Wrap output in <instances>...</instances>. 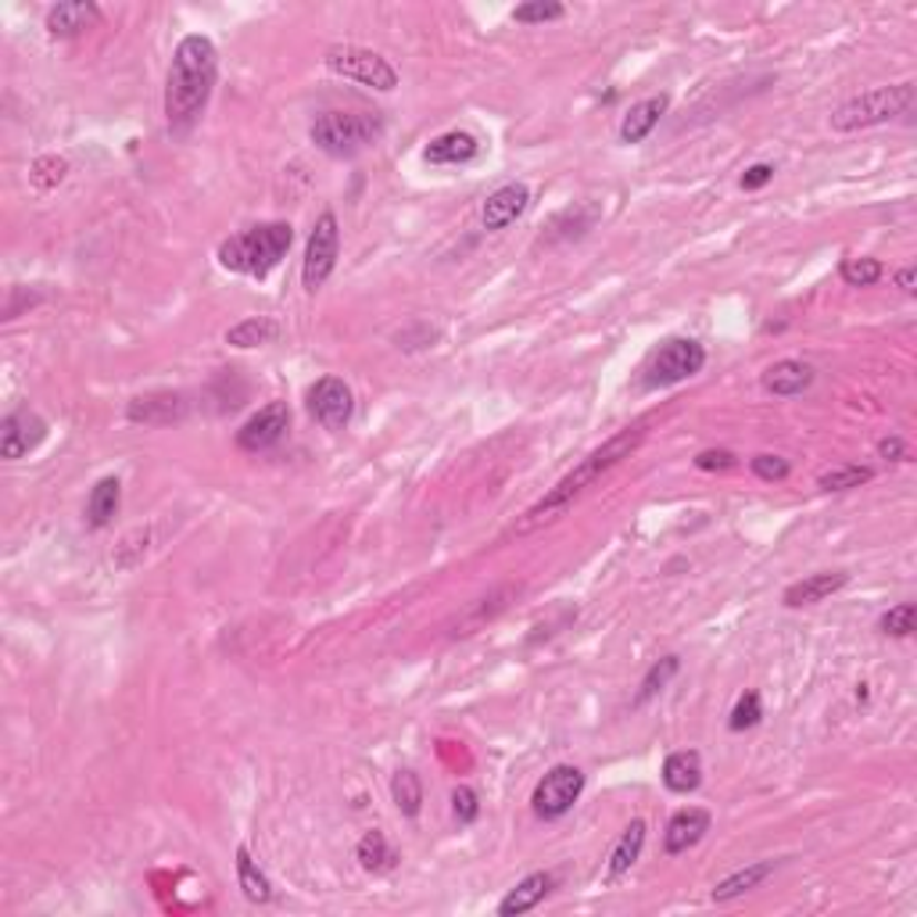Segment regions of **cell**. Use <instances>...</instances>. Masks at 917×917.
<instances>
[{"label":"cell","mask_w":917,"mask_h":917,"mask_svg":"<svg viewBox=\"0 0 917 917\" xmlns=\"http://www.w3.org/2000/svg\"><path fill=\"white\" fill-rule=\"evenodd\" d=\"M707 832H710V814H707V810L684 806V810H678L674 817H670L667 835H663V846H667L670 857H678V853H688L692 846H699Z\"/></svg>","instance_id":"cell-15"},{"label":"cell","mask_w":917,"mask_h":917,"mask_svg":"<svg viewBox=\"0 0 917 917\" xmlns=\"http://www.w3.org/2000/svg\"><path fill=\"white\" fill-rule=\"evenodd\" d=\"M553 889H556V875H545V870H538V875H527V878L519 882L516 889H509V896L498 904V917H519V914L534 910Z\"/></svg>","instance_id":"cell-23"},{"label":"cell","mask_w":917,"mask_h":917,"mask_svg":"<svg viewBox=\"0 0 917 917\" xmlns=\"http://www.w3.org/2000/svg\"><path fill=\"white\" fill-rule=\"evenodd\" d=\"M707 365V348L692 338L667 341L646 365V388H674Z\"/></svg>","instance_id":"cell-7"},{"label":"cell","mask_w":917,"mask_h":917,"mask_svg":"<svg viewBox=\"0 0 917 917\" xmlns=\"http://www.w3.org/2000/svg\"><path fill=\"white\" fill-rule=\"evenodd\" d=\"M878 455L882 458H893V463H899V458H907V445L899 437H885L878 441Z\"/></svg>","instance_id":"cell-42"},{"label":"cell","mask_w":917,"mask_h":917,"mask_svg":"<svg viewBox=\"0 0 917 917\" xmlns=\"http://www.w3.org/2000/svg\"><path fill=\"white\" fill-rule=\"evenodd\" d=\"M338 251H341L338 216H333V212H323L309 234V248H305V266H301V284L309 295H316V290L330 280L333 266H338Z\"/></svg>","instance_id":"cell-9"},{"label":"cell","mask_w":917,"mask_h":917,"mask_svg":"<svg viewBox=\"0 0 917 917\" xmlns=\"http://www.w3.org/2000/svg\"><path fill=\"white\" fill-rule=\"evenodd\" d=\"M760 717H763L760 696H756V692H745V696H739L735 710H731V717H728V728H731V731L756 728V724H760Z\"/></svg>","instance_id":"cell-37"},{"label":"cell","mask_w":917,"mask_h":917,"mask_svg":"<svg viewBox=\"0 0 917 917\" xmlns=\"http://www.w3.org/2000/svg\"><path fill=\"white\" fill-rule=\"evenodd\" d=\"M122 506V484L119 477H104L94 484V492L86 498V524L90 527H109Z\"/></svg>","instance_id":"cell-25"},{"label":"cell","mask_w":917,"mask_h":917,"mask_svg":"<svg viewBox=\"0 0 917 917\" xmlns=\"http://www.w3.org/2000/svg\"><path fill=\"white\" fill-rule=\"evenodd\" d=\"M749 466H753V473H756L760 481H771V484L774 481H785L789 473H792L789 458H782V455H756Z\"/></svg>","instance_id":"cell-39"},{"label":"cell","mask_w":917,"mask_h":917,"mask_svg":"<svg viewBox=\"0 0 917 917\" xmlns=\"http://www.w3.org/2000/svg\"><path fill=\"white\" fill-rule=\"evenodd\" d=\"M356 857L365 870H373V875H380V870H391L394 867V849L388 846V838L384 832H365L359 838V849H356Z\"/></svg>","instance_id":"cell-29"},{"label":"cell","mask_w":917,"mask_h":917,"mask_svg":"<svg viewBox=\"0 0 917 917\" xmlns=\"http://www.w3.org/2000/svg\"><path fill=\"white\" fill-rule=\"evenodd\" d=\"M513 595H516V588H502L495 595H487V599H481L477 606H470V614L463 620H455V631L452 635H473L484 620H495L502 609L509 606L506 599H513Z\"/></svg>","instance_id":"cell-28"},{"label":"cell","mask_w":917,"mask_h":917,"mask_svg":"<svg viewBox=\"0 0 917 917\" xmlns=\"http://www.w3.org/2000/svg\"><path fill=\"white\" fill-rule=\"evenodd\" d=\"M882 272H885V266L878 258H846L843 269H838V277H843L849 287H870L882 280Z\"/></svg>","instance_id":"cell-33"},{"label":"cell","mask_w":917,"mask_h":917,"mask_svg":"<svg viewBox=\"0 0 917 917\" xmlns=\"http://www.w3.org/2000/svg\"><path fill=\"white\" fill-rule=\"evenodd\" d=\"M219 80V51L208 37H183L176 43L169 80H165V119L169 130L183 133L190 130L202 112L208 109V97Z\"/></svg>","instance_id":"cell-1"},{"label":"cell","mask_w":917,"mask_h":917,"mask_svg":"<svg viewBox=\"0 0 917 917\" xmlns=\"http://www.w3.org/2000/svg\"><path fill=\"white\" fill-rule=\"evenodd\" d=\"M914 109V83H896V86H878L867 94L849 97L832 112V130L835 133H857L882 126V122L904 119Z\"/></svg>","instance_id":"cell-5"},{"label":"cell","mask_w":917,"mask_h":917,"mask_svg":"<svg viewBox=\"0 0 917 917\" xmlns=\"http://www.w3.org/2000/svg\"><path fill=\"white\" fill-rule=\"evenodd\" d=\"M237 885H240V893L251 899V904H269L272 899V885L266 878V870L255 864L248 846L237 849Z\"/></svg>","instance_id":"cell-26"},{"label":"cell","mask_w":917,"mask_h":917,"mask_svg":"<svg viewBox=\"0 0 917 917\" xmlns=\"http://www.w3.org/2000/svg\"><path fill=\"white\" fill-rule=\"evenodd\" d=\"M277 333H280V327L272 323V319L251 316V319H240L237 327L226 330V344H234V348H262L269 341H277Z\"/></svg>","instance_id":"cell-27"},{"label":"cell","mask_w":917,"mask_h":917,"mask_svg":"<svg viewBox=\"0 0 917 917\" xmlns=\"http://www.w3.org/2000/svg\"><path fill=\"white\" fill-rule=\"evenodd\" d=\"M580 792H585V774H580L574 763H556V767L534 785L530 806L542 821H559L574 810Z\"/></svg>","instance_id":"cell-8"},{"label":"cell","mask_w":917,"mask_h":917,"mask_svg":"<svg viewBox=\"0 0 917 917\" xmlns=\"http://www.w3.org/2000/svg\"><path fill=\"white\" fill-rule=\"evenodd\" d=\"M875 477V470L870 466H835L828 473H821V487L824 492H849V487H861Z\"/></svg>","instance_id":"cell-32"},{"label":"cell","mask_w":917,"mask_h":917,"mask_svg":"<svg viewBox=\"0 0 917 917\" xmlns=\"http://www.w3.org/2000/svg\"><path fill=\"white\" fill-rule=\"evenodd\" d=\"M774 179V165H749V169L742 173V190H760V187H767V183Z\"/></svg>","instance_id":"cell-41"},{"label":"cell","mask_w":917,"mask_h":917,"mask_svg":"<svg viewBox=\"0 0 917 917\" xmlns=\"http://www.w3.org/2000/svg\"><path fill=\"white\" fill-rule=\"evenodd\" d=\"M735 463H739V458L731 455L728 449H707V452H699V455H696V470H702V473H713V470H731Z\"/></svg>","instance_id":"cell-40"},{"label":"cell","mask_w":917,"mask_h":917,"mask_svg":"<svg viewBox=\"0 0 917 917\" xmlns=\"http://www.w3.org/2000/svg\"><path fill=\"white\" fill-rule=\"evenodd\" d=\"M481 155V141L466 130H449L426 144L423 158L431 165H466Z\"/></svg>","instance_id":"cell-18"},{"label":"cell","mask_w":917,"mask_h":917,"mask_svg":"<svg viewBox=\"0 0 917 917\" xmlns=\"http://www.w3.org/2000/svg\"><path fill=\"white\" fill-rule=\"evenodd\" d=\"M287 426H290V409L284 402H269L237 431V449L240 452H269L272 445H280L287 437Z\"/></svg>","instance_id":"cell-11"},{"label":"cell","mask_w":917,"mask_h":917,"mask_svg":"<svg viewBox=\"0 0 917 917\" xmlns=\"http://www.w3.org/2000/svg\"><path fill=\"white\" fill-rule=\"evenodd\" d=\"M312 144L330 158H351L373 147L384 136V115L380 112H323L312 122Z\"/></svg>","instance_id":"cell-4"},{"label":"cell","mask_w":917,"mask_h":917,"mask_svg":"<svg viewBox=\"0 0 917 917\" xmlns=\"http://www.w3.org/2000/svg\"><path fill=\"white\" fill-rule=\"evenodd\" d=\"M774 875V861H760V864H749L735 875H728L724 882L713 885V904H728V899H739L745 893H753L756 885H763Z\"/></svg>","instance_id":"cell-24"},{"label":"cell","mask_w":917,"mask_h":917,"mask_svg":"<svg viewBox=\"0 0 917 917\" xmlns=\"http://www.w3.org/2000/svg\"><path fill=\"white\" fill-rule=\"evenodd\" d=\"M641 441H646V426H631V431H620L617 437H609L602 449H595L585 463H580L577 470H570L567 477H563L553 492H548L538 506H530L527 513H524V519H519L516 524V530L519 534H527V530H538V527H548V524H556V519L567 513L574 502L580 498L588 492V487L595 484L602 477V473H609L614 470L620 458H628Z\"/></svg>","instance_id":"cell-2"},{"label":"cell","mask_w":917,"mask_h":917,"mask_svg":"<svg viewBox=\"0 0 917 917\" xmlns=\"http://www.w3.org/2000/svg\"><path fill=\"white\" fill-rule=\"evenodd\" d=\"M849 585V574L843 570H835V574H810L803 580H796V585H789L785 588V606L789 609H800V606H814V602H824L828 595L835 591H843Z\"/></svg>","instance_id":"cell-19"},{"label":"cell","mask_w":917,"mask_h":917,"mask_svg":"<svg viewBox=\"0 0 917 917\" xmlns=\"http://www.w3.org/2000/svg\"><path fill=\"white\" fill-rule=\"evenodd\" d=\"M567 14V8L556 4V0H530V4H519L513 8V19L524 22V25H538V22H556Z\"/></svg>","instance_id":"cell-34"},{"label":"cell","mask_w":917,"mask_h":917,"mask_svg":"<svg viewBox=\"0 0 917 917\" xmlns=\"http://www.w3.org/2000/svg\"><path fill=\"white\" fill-rule=\"evenodd\" d=\"M65 173H69V162H65V158L43 155V158L33 162V169H29V179H33L40 190H51V187H58L61 179H65Z\"/></svg>","instance_id":"cell-35"},{"label":"cell","mask_w":917,"mask_h":917,"mask_svg":"<svg viewBox=\"0 0 917 917\" xmlns=\"http://www.w3.org/2000/svg\"><path fill=\"white\" fill-rule=\"evenodd\" d=\"M914 624H917V606L914 602H899V606H893L889 614L882 617L878 628L885 635H893V638H910L914 635Z\"/></svg>","instance_id":"cell-36"},{"label":"cell","mask_w":917,"mask_h":917,"mask_svg":"<svg viewBox=\"0 0 917 917\" xmlns=\"http://www.w3.org/2000/svg\"><path fill=\"white\" fill-rule=\"evenodd\" d=\"M527 205H530V190L524 183H506V187H498L495 194H487V202L481 205V223H484V229L498 234V229L513 226L519 216H524Z\"/></svg>","instance_id":"cell-13"},{"label":"cell","mask_w":917,"mask_h":917,"mask_svg":"<svg viewBox=\"0 0 917 917\" xmlns=\"http://www.w3.org/2000/svg\"><path fill=\"white\" fill-rule=\"evenodd\" d=\"M452 810H455V821L458 824H473L481 817V800H477V792L466 789V785H458L452 792Z\"/></svg>","instance_id":"cell-38"},{"label":"cell","mask_w":917,"mask_h":917,"mask_svg":"<svg viewBox=\"0 0 917 917\" xmlns=\"http://www.w3.org/2000/svg\"><path fill=\"white\" fill-rule=\"evenodd\" d=\"M391 800H394V806H399L402 817H416L420 806H423V785H420V777L412 774V771H399V774H394V782H391Z\"/></svg>","instance_id":"cell-30"},{"label":"cell","mask_w":917,"mask_h":917,"mask_svg":"<svg viewBox=\"0 0 917 917\" xmlns=\"http://www.w3.org/2000/svg\"><path fill=\"white\" fill-rule=\"evenodd\" d=\"M914 280H917L914 266H907V269H899V272H896V287L904 290V295H914Z\"/></svg>","instance_id":"cell-43"},{"label":"cell","mask_w":917,"mask_h":917,"mask_svg":"<svg viewBox=\"0 0 917 917\" xmlns=\"http://www.w3.org/2000/svg\"><path fill=\"white\" fill-rule=\"evenodd\" d=\"M667 104H670L667 94H656V97H646V101L631 104V112L624 115V122H620V144H641V141H646V136L656 126H660Z\"/></svg>","instance_id":"cell-21"},{"label":"cell","mask_w":917,"mask_h":917,"mask_svg":"<svg viewBox=\"0 0 917 917\" xmlns=\"http://www.w3.org/2000/svg\"><path fill=\"white\" fill-rule=\"evenodd\" d=\"M663 785L674 792V796H688L702 785V756L696 749H678L663 760Z\"/></svg>","instance_id":"cell-22"},{"label":"cell","mask_w":917,"mask_h":917,"mask_svg":"<svg viewBox=\"0 0 917 917\" xmlns=\"http://www.w3.org/2000/svg\"><path fill=\"white\" fill-rule=\"evenodd\" d=\"M309 412L316 416L319 426L327 431H344L351 423V412H356V399H351V388L341 377H323L309 388Z\"/></svg>","instance_id":"cell-10"},{"label":"cell","mask_w":917,"mask_h":917,"mask_svg":"<svg viewBox=\"0 0 917 917\" xmlns=\"http://www.w3.org/2000/svg\"><path fill=\"white\" fill-rule=\"evenodd\" d=\"M290 240H295V229L287 223L251 226V229H244V234L219 244V266L229 272H240V277L262 280L284 262V255L290 251Z\"/></svg>","instance_id":"cell-3"},{"label":"cell","mask_w":917,"mask_h":917,"mask_svg":"<svg viewBox=\"0 0 917 917\" xmlns=\"http://www.w3.org/2000/svg\"><path fill=\"white\" fill-rule=\"evenodd\" d=\"M681 670V660L678 656H663L660 663H652L649 667V674L641 678V688H638V696H635V707H646V702L652 699V696H660L663 688L670 684V678H674Z\"/></svg>","instance_id":"cell-31"},{"label":"cell","mask_w":917,"mask_h":917,"mask_svg":"<svg viewBox=\"0 0 917 917\" xmlns=\"http://www.w3.org/2000/svg\"><path fill=\"white\" fill-rule=\"evenodd\" d=\"M760 384L767 394H777V399H792V394H803L810 384H814V370L800 359H782L763 370Z\"/></svg>","instance_id":"cell-17"},{"label":"cell","mask_w":917,"mask_h":917,"mask_svg":"<svg viewBox=\"0 0 917 917\" xmlns=\"http://www.w3.org/2000/svg\"><path fill=\"white\" fill-rule=\"evenodd\" d=\"M327 69L333 75H344V80H356L362 86H373V90H394L399 86V72H394V65L384 58V54H377L370 48H330L327 51Z\"/></svg>","instance_id":"cell-6"},{"label":"cell","mask_w":917,"mask_h":917,"mask_svg":"<svg viewBox=\"0 0 917 917\" xmlns=\"http://www.w3.org/2000/svg\"><path fill=\"white\" fill-rule=\"evenodd\" d=\"M130 423H144V426H165V423H176L187 416V402H183V394H173V391H155V394H144V399H133L130 409H126Z\"/></svg>","instance_id":"cell-14"},{"label":"cell","mask_w":917,"mask_h":917,"mask_svg":"<svg viewBox=\"0 0 917 917\" xmlns=\"http://www.w3.org/2000/svg\"><path fill=\"white\" fill-rule=\"evenodd\" d=\"M43 437H48V423H43L37 412L19 409V412H11V416H4V423H0V455L14 463V458H22L33 449H40Z\"/></svg>","instance_id":"cell-12"},{"label":"cell","mask_w":917,"mask_h":917,"mask_svg":"<svg viewBox=\"0 0 917 917\" xmlns=\"http://www.w3.org/2000/svg\"><path fill=\"white\" fill-rule=\"evenodd\" d=\"M641 846H646V821L635 817L628 828H624V835L617 838V846L606 861V882L609 885H617L624 875H631V867L641 857Z\"/></svg>","instance_id":"cell-20"},{"label":"cell","mask_w":917,"mask_h":917,"mask_svg":"<svg viewBox=\"0 0 917 917\" xmlns=\"http://www.w3.org/2000/svg\"><path fill=\"white\" fill-rule=\"evenodd\" d=\"M101 22V8L90 4V0H65V4H54L48 11V33L58 40L80 37L83 29Z\"/></svg>","instance_id":"cell-16"}]
</instances>
